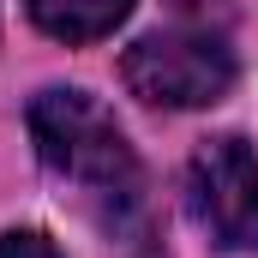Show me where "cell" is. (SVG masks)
<instances>
[{
    "instance_id": "3957f363",
    "label": "cell",
    "mask_w": 258,
    "mask_h": 258,
    "mask_svg": "<svg viewBox=\"0 0 258 258\" xmlns=\"http://www.w3.org/2000/svg\"><path fill=\"white\" fill-rule=\"evenodd\" d=\"M186 210L222 252H258V156L246 138H204L186 162Z\"/></svg>"
},
{
    "instance_id": "6da1fadb",
    "label": "cell",
    "mask_w": 258,
    "mask_h": 258,
    "mask_svg": "<svg viewBox=\"0 0 258 258\" xmlns=\"http://www.w3.org/2000/svg\"><path fill=\"white\" fill-rule=\"evenodd\" d=\"M30 144L36 162L66 186V198L132 258H156V216H150V180L144 162L114 126V114L90 90H42L30 102Z\"/></svg>"
},
{
    "instance_id": "277c9868",
    "label": "cell",
    "mask_w": 258,
    "mask_h": 258,
    "mask_svg": "<svg viewBox=\"0 0 258 258\" xmlns=\"http://www.w3.org/2000/svg\"><path fill=\"white\" fill-rule=\"evenodd\" d=\"M24 6H30V24L66 48L102 42L132 18V0H24Z\"/></svg>"
},
{
    "instance_id": "5b68a950",
    "label": "cell",
    "mask_w": 258,
    "mask_h": 258,
    "mask_svg": "<svg viewBox=\"0 0 258 258\" xmlns=\"http://www.w3.org/2000/svg\"><path fill=\"white\" fill-rule=\"evenodd\" d=\"M0 258H60V246L42 228H6L0 234Z\"/></svg>"
},
{
    "instance_id": "7a4b0ae2",
    "label": "cell",
    "mask_w": 258,
    "mask_h": 258,
    "mask_svg": "<svg viewBox=\"0 0 258 258\" xmlns=\"http://www.w3.org/2000/svg\"><path fill=\"white\" fill-rule=\"evenodd\" d=\"M120 78L138 102L150 108H210L234 90L240 60L228 48L222 30L210 24H174V30H150L120 54Z\"/></svg>"
}]
</instances>
